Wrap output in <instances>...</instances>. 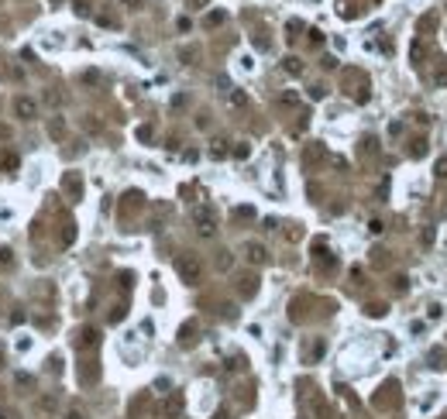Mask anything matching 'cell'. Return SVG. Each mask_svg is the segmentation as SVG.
<instances>
[{
	"instance_id": "18",
	"label": "cell",
	"mask_w": 447,
	"mask_h": 419,
	"mask_svg": "<svg viewBox=\"0 0 447 419\" xmlns=\"http://www.w3.org/2000/svg\"><path fill=\"white\" fill-rule=\"evenodd\" d=\"M230 103H234V107H248V96H244L241 89H234V93H230Z\"/></svg>"
},
{
	"instance_id": "14",
	"label": "cell",
	"mask_w": 447,
	"mask_h": 419,
	"mask_svg": "<svg viewBox=\"0 0 447 419\" xmlns=\"http://www.w3.org/2000/svg\"><path fill=\"white\" fill-rule=\"evenodd\" d=\"M73 241H76V223L69 220V223H66V230H62V244H73Z\"/></svg>"
},
{
	"instance_id": "26",
	"label": "cell",
	"mask_w": 447,
	"mask_h": 419,
	"mask_svg": "<svg viewBox=\"0 0 447 419\" xmlns=\"http://www.w3.org/2000/svg\"><path fill=\"white\" fill-rule=\"evenodd\" d=\"M217 268H230V254L221 251V258H217Z\"/></svg>"
},
{
	"instance_id": "4",
	"label": "cell",
	"mask_w": 447,
	"mask_h": 419,
	"mask_svg": "<svg viewBox=\"0 0 447 419\" xmlns=\"http://www.w3.org/2000/svg\"><path fill=\"white\" fill-rule=\"evenodd\" d=\"M244 258H248L251 265H265V261H268V251H265V244L248 241V244H244Z\"/></svg>"
},
{
	"instance_id": "28",
	"label": "cell",
	"mask_w": 447,
	"mask_h": 419,
	"mask_svg": "<svg viewBox=\"0 0 447 419\" xmlns=\"http://www.w3.org/2000/svg\"><path fill=\"white\" fill-rule=\"evenodd\" d=\"M434 83H437V86H447V69L437 72V76H434Z\"/></svg>"
},
{
	"instance_id": "15",
	"label": "cell",
	"mask_w": 447,
	"mask_h": 419,
	"mask_svg": "<svg viewBox=\"0 0 447 419\" xmlns=\"http://www.w3.org/2000/svg\"><path fill=\"white\" fill-rule=\"evenodd\" d=\"M73 10H76V17H89V3H86V0H76Z\"/></svg>"
},
{
	"instance_id": "31",
	"label": "cell",
	"mask_w": 447,
	"mask_h": 419,
	"mask_svg": "<svg viewBox=\"0 0 447 419\" xmlns=\"http://www.w3.org/2000/svg\"><path fill=\"white\" fill-rule=\"evenodd\" d=\"M210 0H189V7H207Z\"/></svg>"
},
{
	"instance_id": "3",
	"label": "cell",
	"mask_w": 447,
	"mask_h": 419,
	"mask_svg": "<svg viewBox=\"0 0 447 419\" xmlns=\"http://www.w3.org/2000/svg\"><path fill=\"white\" fill-rule=\"evenodd\" d=\"M14 117H21V121H35V117H38V103H35V100H28V96H17V100H14Z\"/></svg>"
},
{
	"instance_id": "29",
	"label": "cell",
	"mask_w": 447,
	"mask_h": 419,
	"mask_svg": "<svg viewBox=\"0 0 447 419\" xmlns=\"http://www.w3.org/2000/svg\"><path fill=\"white\" fill-rule=\"evenodd\" d=\"M310 96L313 100H323V86H310Z\"/></svg>"
},
{
	"instance_id": "8",
	"label": "cell",
	"mask_w": 447,
	"mask_h": 419,
	"mask_svg": "<svg viewBox=\"0 0 447 419\" xmlns=\"http://www.w3.org/2000/svg\"><path fill=\"white\" fill-rule=\"evenodd\" d=\"M48 134L55 141H62L66 138V121H62V117H52V121H48Z\"/></svg>"
},
{
	"instance_id": "22",
	"label": "cell",
	"mask_w": 447,
	"mask_h": 419,
	"mask_svg": "<svg viewBox=\"0 0 447 419\" xmlns=\"http://www.w3.org/2000/svg\"><path fill=\"white\" fill-rule=\"evenodd\" d=\"M365 313H368V316H385V306H382V302H372Z\"/></svg>"
},
{
	"instance_id": "27",
	"label": "cell",
	"mask_w": 447,
	"mask_h": 419,
	"mask_svg": "<svg viewBox=\"0 0 447 419\" xmlns=\"http://www.w3.org/2000/svg\"><path fill=\"white\" fill-rule=\"evenodd\" d=\"M17 385H24V388H31V385H35V378H31V375H17Z\"/></svg>"
},
{
	"instance_id": "12",
	"label": "cell",
	"mask_w": 447,
	"mask_h": 419,
	"mask_svg": "<svg viewBox=\"0 0 447 419\" xmlns=\"http://www.w3.org/2000/svg\"><path fill=\"white\" fill-rule=\"evenodd\" d=\"M282 69L289 72V76H299V72H303V62H299V59H286V62H282Z\"/></svg>"
},
{
	"instance_id": "10",
	"label": "cell",
	"mask_w": 447,
	"mask_h": 419,
	"mask_svg": "<svg viewBox=\"0 0 447 419\" xmlns=\"http://www.w3.org/2000/svg\"><path fill=\"white\" fill-rule=\"evenodd\" d=\"M96 340H100V334H96V330H89V327L79 334V347H93Z\"/></svg>"
},
{
	"instance_id": "23",
	"label": "cell",
	"mask_w": 447,
	"mask_h": 419,
	"mask_svg": "<svg viewBox=\"0 0 447 419\" xmlns=\"http://www.w3.org/2000/svg\"><path fill=\"white\" fill-rule=\"evenodd\" d=\"M434 172H437V179H447V158H437V168Z\"/></svg>"
},
{
	"instance_id": "16",
	"label": "cell",
	"mask_w": 447,
	"mask_h": 419,
	"mask_svg": "<svg viewBox=\"0 0 447 419\" xmlns=\"http://www.w3.org/2000/svg\"><path fill=\"white\" fill-rule=\"evenodd\" d=\"M224 21H227V14H224V10H214V14L207 17V24H210V28H217V24H224Z\"/></svg>"
},
{
	"instance_id": "30",
	"label": "cell",
	"mask_w": 447,
	"mask_h": 419,
	"mask_svg": "<svg viewBox=\"0 0 447 419\" xmlns=\"http://www.w3.org/2000/svg\"><path fill=\"white\" fill-rule=\"evenodd\" d=\"M66 419H86V413H83V409H69V413H66Z\"/></svg>"
},
{
	"instance_id": "25",
	"label": "cell",
	"mask_w": 447,
	"mask_h": 419,
	"mask_svg": "<svg viewBox=\"0 0 447 419\" xmlns=\"http://www.w3.org/2000/svg\"><path fill=\"white\" fill-rule=\"evenodd\" d=\"M0 162H3V168H17V155H3Z\"/></svg>"
},
{
	"instance_id": "6",
	"label": "cell",
	"mask_w": 447,
	"mask_h": 419,
	"mask_svg": "<svg viewBox=\"0 0 447 419\" xmlns=\"http://www.w3.org/2000/svg\"><path fill=\"white\" fill-rule=\"evenodd\" d=\"M62 189H66L73 200H79V193H83V182H79V175H76V172H69V175L62 179Z\"/></svg>"
},
{
	"instance_id": "17",
	"label": "cell",
	"mask_w": 447,
	"mask_h": 419,
	"mask_svg": "<svg viewBox=\"0 0 447 419\" xmlns=\"http://www.w3.org/2000/svg\"><path fill=\"white\" fill-rule=\"evenodd\" d=\"M227 141H214V148H210V158H224L227 155V148H224Z\"/></svg>"
},
{
	"instance_id": "1",
	"label": "cell",
	"mask_w": 447,
	"mask_h": 419,
	"mask_svg": "<svg viewBox=\"0 0 447 419\" xmlns=\"http://www.w3.org/2000/svg\"><path fill=\"white\" fill-rule=\"evenodd\" d=\"M176 272H179V279L186 282V285H200V279H203V265H200V258H196V254H182V258H176Z\"/></svg>"
},
{
	"instance_id": "9",
	"label": "cell",
	"mask_w": 447,
	"mask_h": 419,
	"mask_svg": "<svg viewBox=\"0 0 447 419\" xmlns=\"http://www.w3.org/2000/svg\"><path fill=\"white\" fill-rule=\"evenodd\" d=\"M237 289H241V295H244V299H251V295L258 292V279H255V275H248V279H241Z\"/></svg>"
},
{
	"instance_id": "24",
	"label": "cell",
	"mask_w": 447,
	"mask_h": 419,
	"mask_svg": "<svg viewBox=\"0 0 447 419\" xmlns=\"http://www.w3.org/2000/svg\"><path fill=\"white\" fill-rule=\"evenodd\" d=\"M248 155H251L248 144H237V148H234V158H248Z\"/></svg>"
},
{
	"instance_id": "11",
	"label": "cell",
	"mask_w": 447,
	"mask_h": 419,
	"mask_svg": "<svg viewBox=\"0 0 447 419\" xmlns=\"http://www.w3.org/2000/svg\"><path fill=\"white\" fill-rule=\"evenodd\" d=\"M14 265V254H10V248H0V272H7Z\"/></svg>"
},
{
	"instance_id": "13",
	"label": "cell",
	"mask_w": 447,
	"mask_h": 419,
	"mask_svg": "<svg viewBox=\"0 0 447 419\" xmlns=\"http://www.w3.org/2000/svg\"><path fill=\"white\" fill-rule=\"evenodd\" d=\"M423 52H427V48H423V42L416 38V42L409 45V55H413V62H420V59H423Z\"/></svg>"
},
{
	"instance_id": "32",
	"label": "cell",
	"mask_w": 447,
	"mask_h": 419,
	"mask_svg": "<svg viewBox=\"0 0 447 419\" xmlns=\"http://www.w3.org/2000/svg\"><path fill=\"white\" fill-rule=\"evenodd\" d=\"M121 3H124V7H138L141 0H121Z\"/></svg>"
},
{
	"instance_id": "5",
	"label": "cell",
	"mask_w": 447,
	"mask_h": 419,
	"mask_svg": "<svg viewBox=\"0 0 447 419\" xmlns=\"http://www.w3.org/2000/svg\"><path fill=\"white\" fill-rule=\"evenodd\" d=\"M179 413H182V395L176 392V395H169V399H165V406H162V416H165V419H176Z\"/></svg>"
},
{
	"instance_id": "21",
	"label": "cell",
	"mask_w": 447,
	"mask_h": 419,
	"mask_svg": "<svg viewBox=\"0 0 447 419\" xmlns=\"http://www.w3.org/2000/svg\"><path fill=\"white\" fill-rule=\"evenodd\" d=\"M296 103H299V96L293 93V89H289V93H282V107H296Z\"/></svg>"
},
{
	"instance_id": "33",
	"label": "cell",
	"mask_w": 447,
	"mask_h": 419,
	"mask_svg": "<svg viewBox=\"0 0 447 419\" xmlns=\"http://www.w3.org/2000/svg\"><path fill=\"white\" fill-rule=\"evenodd\" d=\"M52 3H62V0H52Z\"/></svg>"
},
{
	"instance_id": "20",
	"label": "cell",
	"mask_w": 447,
	"mask_h": 419,
	"mask_svg": "<svg viewBox=\"0 0 447 419\" xmlns=\"http://www.w3.org/2000/svg\"><path fill=\"white\" fill-rule=\"evenodd\" d=\"M316 158H323V148H320V144H313V148L306 151V162H316Z\"/></svg>"
},
{
	"instance_id": "2",
	"label": "cell",
	"mask_w": 447,
	"mask_h": 419,
	"mask_svg": "<svg viewBox=\"0 0 447 419\" xmlns=\"http://www.w3.org/2000/svg\"><path fill=\"white\" fill-rule=\"evenodd\" d=\"M193 220H196V230H200L203 237H210V234L217 230V216H214V210L196 207V210H193Z\"/></svg>"
},
{
	"instance_id": "19",
	"label": "cell",
	"mask_w": 447,
	"mask_h": 419,
	"mask_svg": "<svg viewBox=\"0 0 447 419\" xmlns=\"http://www.w3.org/2000/svg\"><path fill=\"white\" fill-rule=\"evenodd\" d=\"M413 158H423L427 155V141H413V151H409Z\"/></svg>"
},
{
	"instance_id": "7",
	"label": "cell",
	"mask_w": 447,
	"mask_h": 419,
	"mask_svg": "<svg viewBox=\"0 0 447 419\" xmlns=\"http://www.w3.org/2000/svg\"><path fill=\"white\" fill-rule=\"evenodd\" d=\"M179 344H182V347L196 344V323H186V327L179 330Z\"/></svg>"
}]
</instances>
